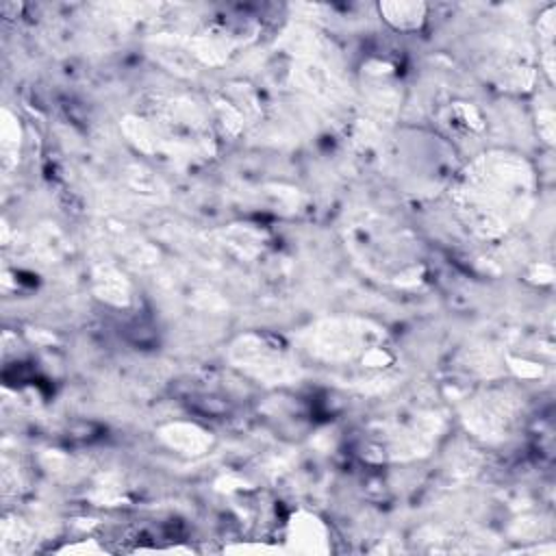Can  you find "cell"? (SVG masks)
<instances>
[{"label": "cell", "mask_w": 556, "mask_h": 556, "mask_svg": "<svg viewBox=\"0 0 556 556\" xmlns=\"http://www.w3.org/2000/svg\"><path fill=\"white\" fill-rule=\"evenodd\" d=\"M380 15L400 30H415L426 20V7L421 2H384L378 4Z\"/></svg>", "instance_id": "2"}, {"label": "cell", "mask_w": 556, "mask_h": 556, "mask_svg": "<svg viewBox=\"0 0 556 556\" xmlns=\"http://www.w3.org/2000/svg\"><path fill=\"white\" fill-rule=\"evenodd\" d=\"M467 193L471 200L469 208L478 217V228L484 232L491 228H506L508 219L526 204L528 174L513 163H508L504 174L500 159L489 163V169L484 165L469 174Z\"/></svg>", "instance_id": "1"}]
</instances>
